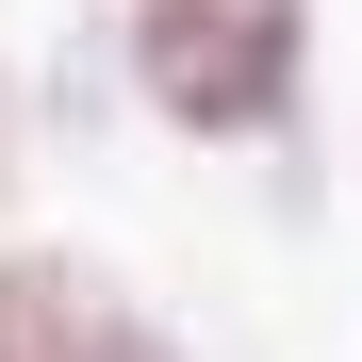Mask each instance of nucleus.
Returning a JSON list of instances; mask_svg holds the SVG:
<instances>
[{
  "label": "nucleus",
  "instance_id": "nucleus-1",
  "mask_svg": "<svg viewBox=\"0 0 362 362\" xmlns=\"http://www.w3.org/2000/svg\"><path fill=\"white\" fill-rule=\"evenodd\" d=\"M132 83L165 132H198V148H264L296 83H313V0H132Z\"/></svg>",
  "mask_w": 362,
  "mask_h": 362
},
{
  "label": "nucleus",
  "instance_id": "nucleus-2",
  "mask_svg": "<svg viewBox=\"0 0 362 362\" xmlns=\"http://www.w3.org/2000/svg\"><path fill=\"white\" fill-rule=\"evenodd\" d=\"M0 362H148V329L83 247H0Z\"/></svg>",
  "mask_w": 362,
  "mask_h": 362
}]
</instances>
